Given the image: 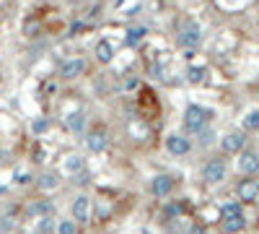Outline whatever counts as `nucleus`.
<instances>
[{
    "label": "nucleus",
    "instance_id": "1",
    "mask_svg": "<svg viewBox=\"0 0 259 234\" xmlns=\"http://www.w3.org/2000/svg\"><path fill=\"white\" fill-rule=\"evenodd\" d=\"M210 117L212 115L205 110V107L189 104L187 110H184V128H187V133H192V136H197V133H202V130L207 128Z\"/></svg>",
    "mask_w": 259,
    "mask_h": 234
},
{
    "label": "nucleus",
    "instance_id": "2",
    "mask_svg": "<svg viewBox=\"0 0 259 234\" xmlns=\"http://www.w3.org/2000/svg\"><path fill=\"white\" fill-rule=\"evenodd\" d=\"M228 175V164L226 159H210L202 167V182L205 185H220Z\"/></svg>",
    "mask_w": 259,
    "mask_h": 234
},
{
    "label": "nucleus",
    "instance_id": "3",
    "mask_svg": "<svg viewBox=\"0 0 259 234\" xmlns=\"http://www.w3.org/2000/svg\"><path fill=\"white\" fill-rule=\"evenodd\" d=\"M177 42L181 44V47H187V50L192 52V50H194V47H197V44L202 42V29H200V26L194 24V21H187V24H184L181 29H179V34H177Z\"/></svg>",
    "mask_w": 259,
    "mask_h": 234
},
{
    "label": "nucleus",
    "instance_id": "4",
    "mask_svg": "<svg viewBox=\"0 0 259 234\" xmlns=\"http://www.w3.org/2000/svg\"><path fill=\"white\" fill-rule=\"evenodd\" d=\"M238 172L244 177H257L259 175V151H254V148L238 151Z\"/></svg>",
    "mask_w": 259,
    "mask_h": 234
},
{
    "label": "nucleus",
    "instance_id": "5",
    "mask_svg": "<svg viewBox=\"0 0 259 234\" xmlns=\"http://www.w3.org/2000/svg\"><path fill=\"white\" fill-rule=\"evenodd\" d=\"M236 195H238V203H254V201H259V179H254V177L238 179Z\"/></svg>",
    "mask_w": 259,
    "mask_h": 234
},
{
    "label": "nucleus",
    "instance_id": "6",
    "mask_svg": "<svg viewBox=\"0 0 259 234\" xmlns=\"http://www.w3.org/2000/svg\"><path fill=\"white\" fill-rule=\"evenodd\" d=\"M220 148L226 154H238V151L246 148V133L244 130H228L223 138H220Z\"/></svg>",
    "mask_w": 259,
    "mask_h": 234
},
{
    "label": "nucleus",
    "instance_id": "7",
    "mask_svg": "<svg viewBox=\"0 0 259 234\" xmlns=\"http://www.w3.org/2000/svg\"><path fill=\"white\" fill-rule=\"evenodd\" d=\"M166 151H169L171 156H187L192 151V141L187 136H181V133H171V136L166 138Z\"/></svg>",
    "mask_w": 259,
    "mask_h": 234
},
{
    "label": "nucleus",
    "instance_id": "8",
    "mask_svg": "<svg viewBox=\"0 0 259 234\" xmlns=\"http://www.w3.org/2000/svg\"><path fill=\"white\" fill-rule=\"evenodd\" d=\"M109 146V133L104 128H94L91 133H86V148L91 154H101Z\"/></svg>",
    "mask_w": 259,
    "mask_h": 234
},
{
    "label": "nucleus",
    "instance_id": "9",
    "mask_svg": "<svg viewBox=\"0 0 259 234\" xmlns=\"http://www.w3.org/2000/svg\"><path fill=\"white\" fill-rule=\"evenodd\" d=\"M86 60L83 58H73V60H65L62 65H60V76L65 78V81H76V78H80L83 73H86Z\"/></svg>",
    "mask_w": 259,
    "mask_h": 234
},
{
    "label": "nucleus",
    "instance_id": "10",
    "mask_svg": "<svg viewBox=\"0 0 259 234\" xmlns=\"http://www.w3.org/2000/svg\"><path fill=\"white\" fill-rule=\"evenodd\" d=\"M174 190V177L171 175H155L151 179V195L153 198H169Z\"/></svg>",
    "mask_w": 259,
    "mask_h": 234
},
{
    "label": "nucleus",
    "instance_id": "11",
    "mask_svg": "<svg viewBox=\"0 0 259 234\" xmlns=\"http://www.w3.org/2000/svg\"><path fill=\"white\" fill-rule=\"evenodd\" d=\"M220 227H223L226 234H238L246 229V216L241 213H228V216H220Z\"/></svg>",
    "mask_w": 259,
    "mask_h": 234
},
{
    "label": "nucleus",
    "instance_id": "12",
    "mask_svg": "<svg viewBox=\"0 0 259 234\" xmlns=\"http://www.w3.org/2000/svg\"><path fill=\"white\" fill-rule=\"evenodd\" d=\"M73 219L78 224L91 221V198L88 195H78L76 201H73Z\"/></svg>",
    "mask_w": 259,
    "mask_h": 234
},
{
    "label": "nucleus",
    "instance_id": "13",
    "mask_svg": "<svg viewBox=\"0 0 259 234\" xmlns=\"http://www.w3.org/2000/svg\"><path fill=\"white\" fill-rule=\"evenodd\" d=\"M65 128H68L70 133H76V136H83L86 133V112H70L68 117H65Z\"/></svg>",
    "mask_w": 259,
    "mask_h": 234
},
{
    "label": "nucleus",
    "instance_id": "14",
    "mask_svg": "<svg viewBox=\"0 0 259 234\" xmlns=\"http://www.w3.org/2000/svg\"><path fill=\"white\" fill-rule=\"evenodd\" d=\"M94 55H96V60H99V62H112V58H114V47H112V42L101 39V42L96 44Z\"/></svg>",
    "mask_w": 259,
    "mask_h": 234
},
{
    "label": "nucleus",
    "instance_id": "15",
    "mask_svg": "<svg viewBox=\"0 0 259 234\" xmlns=\"http://www.w3.org/2000/svg\"><path fill=\"white\" fill-rule=\"evenodd\" d=\"M39 187H42V190H54V187H60L57 175H54V172H44V175H39Z\"/></svg>",
    "mask_w": 259,
    "mask_h": 234
},
{
    "label": "nucleus",
    "instance_id": "16",
    "mask_svg": "<svg viewBox=\"0 0 259 234\" xmlns=\"http://www.w3.org/2000/svg\"><path fill=\"white\" fill-rule=\"evenodd\" d=\"M83 167H86V159H83V156H78V154H73L68 161H65V172H68V175H76V172H80Z\"/></svg>",
    "mask_w": 259,
    "mask_h": 234
},
{
    "label": "nucleus",
    "instance_id": "17",
    "mask_svg": "<svg viewBox=\"0 0 259 234\" xmlns=\"http://www.w3.org/2000/svg\"><path fill=\"white\" fill-rule=\"evenodd\" d=\"M143 37H145V29H143V26H135V29H130V31H127L125 44H127V47H135V44H140V42H143Z\"/></svg>",
    "mask_w": 259,
    "mask_h": 234
},
{
    "label": "nucleus",
    "instance_id": "18",
    "mask_svg": "<svg viewBox=\"0 0 259 234\" xmlns=\"http://www.w3.org/2000/svg\"><path fill=\"white\" fill-rule=\"evenodd\" d=\"M244 130H249V133L259 130V110L246 112V117H244Z\"/></svg>",
    "mask_w": 259,
    "mask_h": 234
},
{
    "label": "nucleus",
    "instance_id": "19",
    "mask_svg": "<svg viewBox=\"0 0 259 234\" xmlns=\"http://www.w3.org/2000/svg\"><path fill=\"white\" fill-rule=\"evenodd\" d=\"M54 232H57V234H78V227H76V221L62 219V221L54 224Z\"/></svg>",
    "mask_w": 259,
    "mask_h": 234
},
{
    "label": "nucleus",
    "instance_id": "20",
    "mask_svg": "<svg viewBox=\"0 0 259 234\" xmlns=\"http://www.w3.org/2000/svg\"><path fill=\"white\" fill-rule=\"evenodd\" d=\"M202 78H205V68H202V65H192L187 70V81H189V84H200Z\"/></svg>",
    "mask_w": 259,
    "mask_h": 234
},
{
    "label": "nucleus",
    "instance_id": "21",
    "mask_svg": "<svg viewBox=\"0 0 259 234\" xmlns=\"http://www.w3.org/2000/svg\"><path fill=\"white\" fill-rule=\"evenodd\" d=\"M228 213H241V203L238 201H231L220 205V216H228Z\"/></svg>",
    "mask_w": 259,
    "mask_h": 234
},
{
    "label": "nucleus",
    "instance_id": "22",
    "mask_svg": "<svg viewBox=\"0 0 259 234\" xmlns=\"http://www.w3.org/2000/svg\"><path fill=\"white\" fill-rule=\"evenodd\" d=\"M52 229V216H39V234H47Z\"/></svg>",
    "mask_w": 259,
    "mask_h": 234
},
{
    "label": "nucleus",
    "instance_id": "23",
    "mask_svg": "<svg viewBox=\"0 0 259 234\" xmlns=\"http://www.w3.org/2000/svg\"><path fill=\"white\" fill-rule=\"evenodd\" d=\"M181 208H184L181 203H171L169 208H166V216H169V219H177V216L181 213Z\"/></svg>",
    "mask_w": 259,
    "mask_h": 234
},
{
    "label": "nucleus",
    "instance_id": "24",
    "mask_svg": "<svg viewBox=\"0 0 259 234\" xmlns=\"http://www.w3.org/2000/svg\"><path fill=\"white\" fill-rule=\"evenodd\" d=\"M31 128H34V133H36V136H39V133H44V130L50 128V120H34V125H31Z\"/></svg>",
    "mask_w": 259,
    "mask_h": 234
},
{
    "label": "nucleus",
    "instance_id": "25",
    "mask_svg": "<svg viewBox=\"0 0 259 234\" xmlns=\"http://www.w3.org/2000/svg\"><path fill=\"white\" fill-rule=\"evenodd\" d=\"M200 136V146H207V143H212V130H202L197 133Z\"/></svg>",
    "mask_w": 259,
    "mask_h": 234
},
{
    "label": "nucleus",
    "instance_id": "26",
    "mask_svg": "<svg viewBox=\"0 0 259 234\" xmlns=\"http://www.w3.org/2000/svg\"><path fill=\"white\" fill-rule=\"evenodd\" d=\"M16 182L18 185H29L31 182V175L29 172H16Z\"/></svg>",
    "mask_w": 259,
    "mask_h": 234
},
{
    "label": "nucleus",
    "instance_id": "27",
    "mask_svg": "<svg viewBox=\"0 0 259 234\" xmlns=\"http://www.w3.org/2000/svg\"><path fill=\"white\" fill-rule=\"evenodd\" d=\"M184 234H207V229L202 227V224H192V227H189L187 232H184Z\"/></svg>",
    "mask_w": 259,
    "mask_h": 234
},
{
    "label": "nucleus",
    "instance_id": "28",
    "mask_svg": "<svg viewBox=\"0 0 259 234\" xmlns=\"http://www.w3.org/2000/svg\"><path fill=\"white\" fill-rule=\"evenodd\" d=\"M135 86H137L135 78H125V84H122V88H135Z\"/></svg>",
    "mask_w": 259,
    "mask_h": 234
},
{
    "label": "nucleus",
    "instance_id": "29",
    "mask_svg": "<svg viewBox=\"0 0 259 234\" xmlns=\"http://www.w3.org/2000/svg\"><path fill=\"white\" fill-rule=\"evenodd\" d=\"M29 234H39V232H29Z\"/></svg>",
    "mask_w": 259,
    "mask_h": 234
},
{
    "label": "nucleus",
    "instance_id": "30",
    "mask_svg": "<svg viewBox=\"0 0 259 234\" xmlns=\"http://www.w3.org/2000/svg\"><path fill=\"white\" fill-rule=\"evenodd\" d=\"M0 216H3V213H0Z\"/></svg>",
    "mask_w": 259,
    "mask_h": 234
}]
</instances>
